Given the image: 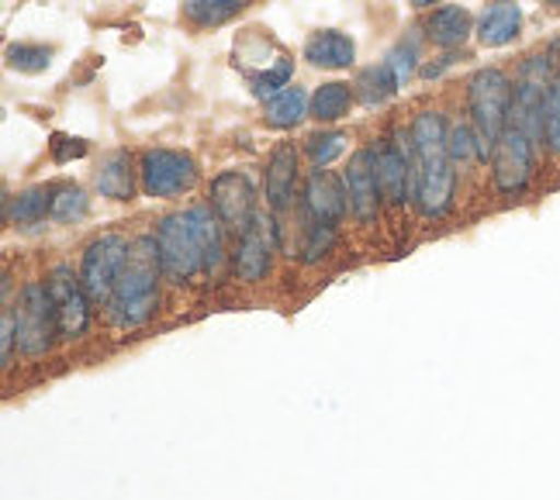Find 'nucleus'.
<instances>
[{
	"label": "nucleus",
	"mask_w": 560,
	"mask_h": 500,
	"mask_svg": "<svg viewBox=\"0 0 560 500\" xmlns=\"http://www.w3.org/2000/svg\"><path fill=\"white\" fill-rule=\"evenodd\" d=\"M523 32V11L515 0H494V4L481 14L478 21V38L481 46L502 49L509 41H515Z\"/></svg>",
	"instance_id": "dca6fc26"
},
{
	"label": "nucleus",
	"mask_w": 560,
	"mask_h": 500,
	"mask_svg": "<svg viewBox=\"0 0 560 500\" xmlns=\"http://www.w3.org/2000/svg\"><path fill=\"white\" fill-rule=\"evenodd\" d=\"M94 187L112 201H132L136 198V169H132V156L125 148L107 152L101 159V169L94 177Z\"/></svg>",
	"instance_id": "a211bd4d"
},
{
	"label": "nucleus",
	"mask_w": 560,
	"mask_h": 500,
	"mask_svg": "<svg viewBox=\"0 0 560 500\" xmlns=\"http://www.w3.org/2000/svg\"><path fill=\"white\" fill-rule=\"evenodd\" d=\"M467 100H470V124L474 135L481 145V159L488 163L499 148L505 128L512 121V100H515V86L505 70H481L470 76L467 86Z\"/></svg>",
	"instance_id": "f03ea898"
},
{
	"label": "nucleus",
	"mask_w": 560,
	"mask_h": 500,
	"mask_svg": "<svg viewBox=\"0 0 560 500\" xmlns=\"http://www.w3.org/2000/svg\"><path fill=\"white\" fill-rule=\"evenodd\" d=\"M305 59L318 70H350L357 62V46L350 35L326 28L305 41Z\"/></svg>",
	"instance_id": "f3484780"
},
{
	"label": "nucleus",
	"mask_w": 560,
	"mask_h": 500,
	"mask_svg": "<svg viewBox=\"0 0 560 500\" xmlns=\"http://www.w3.org/2000/svg\"><path fill=\"white\" fill-rule=\"evenodd\" d=\"M446 152H450V159H454V166L481 159V145H478V135H474V124H454V128H450Z\"/></svg>",
	"instance_id": "cd10ccee"
},
{
	"label": "nucleus",
	"mask_w": 560,
	"mask_h": 500,
	"mask_svg": "<svg viewBox=\"0 0 560 500\" xmlns=\"http://www.w3.org/2000/svg\"><path fill=\"white\" fill-rule=\"evenodd\" d=\"M246 8V0H184V14L198 28H214L225 25L232 14H240Z\"/></svg>",
	"instance_id": "5701e85b"
},
{
	"label": "nucleus",
	"mask_w": 560,
	"mask_h": 500,
	"mask_svg": "<svg viewBox=\"0 0 560 500\" xmlns=\"http://www.w3.org/2000/svg\"><path fill=\"white\" fill-rule=\"evenodd\" d=\"M357 86H360V97L368 100V104H384L387 97L398 91V80H395L392 70H387V62H381V67L363 70Z\"/></svg>",
	"instance_id": "b1692460"
},
{
	"label": "nucleus",
	"mask_w": 560,
	"mask_h": 500,
	"mask_svg": "<svg viewBox=\"0 0 560 500\" xmlns=\"http://www.w3.org/2000/svg\"><path fill=\"white\" fill-rule=\"evenodd\" d=\"M470 32H474V21L457 4L436 8L433 14H429V21H425V35L440 49H457V46H464Z\"/></svg>",
	"instance_id": "6ab92c4d"
},
{
	"label": "nucleus",
	"mask_w": 560,
	"mask_h": 500,
	"mask_svg": "<svg viewBox=\"0 0 560 500\" xmlns=\"http://www.w3.org/2000/svg\"><path fill=\"white\" fill-rule=\"evenodd\" d=\"M298 183V148L291 142H280L267 163V201L273 211H284L294 198Z\"/></svg>",
	"instance_id": "2eb2a0df"
},
{
	"label": "nucleus",
	"mask_w": 560,
	"mask_h": 500,
	"mask_svg": "<svg viewBox=\"0 0 560 500\" xmlns=\"http://www.w3.org/2000/svg\"><path fill=\"white\" fill-rule=\"evenodd\" d=\"M128 249H132V242L118 231H104L88 246L83 263H80V284L88 290L91 303L107 308V300H112V294L118 287V276L125 270Z\"/></svg>",
	"instance_id": "39448f33"
},
{
	"label": "nucleus",
	"mask_w": 560,
	"mask_h": 500,
	"mask_svg": "<svg viewBox=\"0 0 560 500\" xmlns=\"http://www.w3.org/2000/svg\"><path fill=\"white\" fill-rule=\"evenodd\" d=\"M14 324H18V349L25 356H46L59 335L56 303L49 297V287L28 279L14 300Z\"/></svg>",
	"instance_id": "7ed1b4c3"
},
{
	"label": "nucleus",
	"mask_w": 560,
	"mask_h": 500,
	"mask_svg": "<svg viewBox=\"0 0 560 500\" xmlns=\"http://www.w3.org/2000/svg\"><path fill=\"white\" fill-rule=\"evenodd\" d=\"M377 187L387 204H405L416 198V148L412 135H395L377 148Z\"/></svg>",
	"instance_id": "6e6552de"
},
{
	"label": "nucleus",
	"mask_w": 560,
	"mask_h": 500,
	"mask_svg": "<svg viewBox=\"0 0 560 500\" xmlns=\"http://www.w3.org/2000/svg\"><path fill=\"white\" fill-rule=\"evenodd\" d=\"M52 211V190H46V187H32V190H25V193H18V198L11 201V211H8V217L14 225H21V228H32V225H38V222H46V214Z\"/></svg>",
	"instance_id": "4be33fe9"
},
{
	"label": "nucleus",
	"mask_w": 560,
	"mask_h": 500,
	"mask_svg": "<svg viewBox=\"0 0 560 500\" xmlns=\"http://www.w3.org/2000/svg\"><path fill=\"white\" fill-rule=\"evenodd\" d=\"M88 214V193L80 187H59L52 190V211L49 217L59 225H70V222H80V217Z\"/></svg>",
	"instance_id": "393cba45"
},
{
	"label": "nucleus",
	"mask_w": 560,
	"mask_h": 500,
	"mask_svg": "<svg viewBox=\"0 0 560 500\" xmlns=\"http://www.w3.org/2000/svg\"><path fill=\"white\" fill-rule=\"evenodd\" d=\"M544 142L560 152V76L547 86V104H544Z\"/></svg>",
	"instance_id": "c756f323"
},
{
	"label": "nucleus",
	"mask_w": 560,
	"mask_h": 500,
	"mask_svg": "<svg viewBox=\"0 0 560 500\" xmlns=\"http://www.w3.org/2000/svg\"><path fill=\"white\" fill-rule=\"evenodd\" d=\"M305 115H312V97L301 86H288V91L267 100V121L273 128H294Z\"/></svg>",
	"instance_id": "412c9836"
},
{
	"label": "nucleus",
	"mask_w": 560,
	"mask_h": 500,
	"mask_svg": "<svg viewBox=\"0 0 560 500\" xmlns=\"http://www.w3.org/2000/svg\"><path fill=\"white\" fill-rule=\"evenodd\" d=\"M52 62V49L46 46H28V41H18V46H8V67L21 70V73H42L49 70Z\"/></svg>",
	"instance_id": "bb28decb"
},
{
	"label": "nucleus",
	"mask_w": 560,
	"mask_h": 500,
	"mask_svg": "<svg viewBox=\"0 0 560 500\" xmlns=\"http://www.w3.org/2000/svg\"><path fill=\"white\" fill-rule=\"evenodd\" d=\"M332 246H336V228L312 222L308 231H305V246H301V252H305V263H318L322 255L332 252Z\"/></svg>",
	"instance_id": "7c9ffc66"
},
{
	"label": "nucleus",
	"mask_w": 560,
	"mask_h": 500,
	"mask_svg": "<svg viewBox=\"0 0 560 500\" xmlns=\"http://www.w3.org/2000/svg\"><path fill=\"white\" fill-rule=\"evenodd\" d=\"M350 193V211L357 222L371 225L377 211H381V187H377V152L374 148H360L350 156V166L342 172Z\"/></svg>",
	"instance_id": "f8f14e48"
},
{
	"label": "nucleus",
	"mask_w": 560,
	"mask_h": 500,
	"mask_svg": "<svg viewBox=\"0 0 560 500\" xmlns=\"http://www.w3.org/2000/svg\"><path fill=\"white\" fill-rule=\"evenodd\" d=\"M14 345H18V324H14V308H4L0 314V366H11L14 359Z\"/></svg>",
	"instance_id": "473e14b6"
},
{
	"label": "nucleus",
	"mask_w": 560,
	"mask_h": 500,
	"mask_svg": "<svg viewBox=\"0 0 560 500\" xmlns=\"http://www.w3.org/2000/svg\"><path fill=\"white\" fill-rule=\"evenodd\" d=\"M433 4H440V0H412V8H419V11H429Z\"/></svg>",
	"instance_id": "f704fd0d"
},
{
	"label": "nucleus",
	"mask_w": 560,
	"mask_h": 500,
	"mask_svg": "<svg viewBox=\"0 0 560 500\" xmlns=\"http://www.w3.org/2000/svg\"><path fill=\"white\" fill-rule=\"evenodd\" d=\"M347 207H350L347 180H339L336 172L315 166L305 183V211L312 214V222L336 228L342 217H347Z\"/></svg>",
	"instance_id": "4468645a"
},
{
	"label": "nucleus",
	"mask_w": 560,
	"mask_h": 500,
	"mask_svg": "<svg viewBox=\"0 0 560 500\" xmlns=\"http://www.w3.org/2000/svg\"><path fill=\"white\" fill-rule=\"evenodd\" d=\"M139 180L145 198H177L198 183V163L177 148H145L139 159Z\"/></svg>",
	"instance_id": "0eeeda50"
},
{
	"label": "nucleus",
	"mask_w": 560,
	"mask_h": 500,
	"mask_svg": "<svg viewBox=\"0 0 560 500\" xmlns=\"http://www.w3.org/2000/svg\"><path fill=\"white\" fill-rule=\"evenodd\" d=\"M49 152H52V159L62 166V163H73V159H83L88 156V142L83 139H70V135H52V142H49Z\"/></svg>",
	"instance_id": "2f4dec72"
},
{
	"label": "nucleus",
	"mask_w": 560,
	"mask_h": 500,
	"mask_svg": "<svg viewBox=\"0 0 560 500\" xmlns=\"http://www.w3.org/2000/svg\"><path fill=\"white\" fill-rule=\"evenodd\" d=\"M544 4H553V8H560V0H544Z\"/></svg>",
	"instance_id": "c9c22d12"
},
{
	"label": "nucleus",
	"mask_w": 560,
	"mask_h": 500,
	"mask_svg": "<svg viewBox=\"0 0 560 500\" xmlns=\"http://www.w3.org/2000/svg\"><path fill=\"white\" fill-rule=\"evenodd\" d=\"M253 204H256V190L243 172L229 169L211 180V211L219 214V222L229 231L243 235L253 225V217H256Z\"/></svg>",
	"instance_id": "9d476101"
},
{
	"label": "nucleus",
	"mask_w": 560,
	"mask_h": 500,
	"mask_svg": "<svg viewBox=\"0 0 560 500\" xmlns=\"http://www.w3.org/2000/svg\"><path fill=\"white\" fill-rule=\"evenodd\" d=\"M353 86L350 83H322L318 91L312 94V118H318L322 124H329V121H342L350 115V107H353Z\"/></svg>",
	"instance_id": "aec40b11"
},
{
	"label": "nucleus",
	"mask_w": 560,
	"mask_h": 500,
	"mask_svg": "<svg viewBox=\"0 0 560 500\" xmlns=\"http://www.w3.org/2000/svg\"><path fill=\"white\" fill-rule=\"evenodd\" d=\"M273 222L264 214L253 217V225L240 235V246L232 252V270L235 276H243L246 284H256L264 279L270 270V255H273Z\"/></svg>",
	"instance_id": "ddd939ff"
},
{
	"label": "nucleus",
	"mask_w": 560,
	"mask_h": 500,
	"mask_svg": "<svg viewBox=\"0 0 560 500\" xmlns=\"http://www.w3.org/2000/svg\"><path fill=\"white\" fill-rule=\"evenodd\" d=\"M291 76H294V62L288 56H280L270 70L264 73H256L249 83H253V94L256 97H277L280 91H288L291 86Z\"/></svg>",
	"instance_id": "a878e982"
},
{
	"label": "nucleus",
	"mask_w": 560,
	"mask_h": 500,
	"mask_svg": "<svg viewBox=\"0 0 560 500\" xmlns=\"http://www.w3.org/2000/svg\"><path fill=\"white\" fill-rule=\"evenodd\" d=\"M384 62H387V70L395 73L398 86H405L408 80H412V73H416V52H412V49H405V46H398V49L387 52Z\"/></svg>",
	"instance_id": "72a5a7b5"
},
{
	"label": "nucleus",
	"mask_w": 560,
	"mask_h": 500,
	"mask_svg": "<svg viewBox=\"0 0 560 500\" xmlns=\"http://www.w3.org/2000/svg\"><path fill=\"white\" fill-rule=\"evenodd\" d=\"M156 246H160V266L170 284H187L198 273H205V249L201 238L194 231L187 211L166 214L156 228Z\"/></svg>",
	"instance_id": "20e7f679"
},
{
	"label": "nucleus",
	"mask_w": 560,
	"mask_h": 500,
	"mask_svg": "<svg viewBox=\"0 0 560 500\" xmlns=\"http://www.w3.org/2000/svg\"><path fill=\"white\" fill-rule=\"evenodd\" d=\"M347 152V135L342 132H318L308 139V156L315 166H329L332 159H339Z\"/></svg>",
	"instance_id": "c85d7f7f"
},
{
	"label": "nucleus",
	"mask_w": 560,
	"mask_h": 500,
	"mask_svg": "<svg viewBox=\"0 0 560 500\" xmlns=\"http://www.w3.org/2000/svg\"><path fill=\"white\" fill-rule=\"evenodd\" d=\"M46 287H49V297L56 303L59 338H67V342L80 338L91 324V297H88V290H83L80 276L70 266H56L46 276Z\"/></svg>",
	"instance_id": "1a4fd4ad"
},
{
	"label": "nucleus",
	"mask_w": 560,
	"mask_h": 500,
	"mask_svg": "<svg viewBox=\"0 0 560 500\" xmlns=\"http://www.w3.org/2000/svg\"><path fill=\"white\" fill-rule=\"evenodd\" d=\"M160 246L156 235H142L128 249L125 270L118 276V287L107 300V314L118 324V329H139L160 308Z\"/></svg>",
	"instance_id": "f257e3e1"
},
{
	"label": "nucleus",
	"mask_w": 560,
	"mask_h": 500,
	"mask_svg": "<svg viewBox=\"0 0 560 500\" xmlns=\"http://www.w3.org/2000/svg\"><path fill=\"white\" fill-rule=\"evenodd\" d=\"M454 190H457V169L450 159L446 145L433 148H416V204L425 217H443L454 207Z\"/></svg>",
	"instance_id": "423d86ee"
},
{
	"label": "nucleus",
	"mask_w": 560,
	"mask_h": 500,
	"mask_svg": "<svg viewBox=\"0 0 560 500\" xmlns=\"http://www.w3.org/2000/svg\"><path fill=\"white\" fill-rule=\"evenodd\" d=\"M533 139L526 132H520L515 124L505 128V135L494 148V187L502 193H520L529 183V172H533Z\"/></svg>",
	"instance_id": "9b49d317"
}]
</instances>
